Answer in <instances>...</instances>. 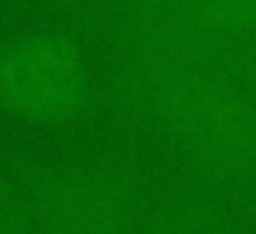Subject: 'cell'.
I'll return each instance as SVG.
<instances>
[{
  "label": "cell",
  "mask_w": 256,
  "mask_h": 234,
  "mask_svg": "<svg viewBox=\"0 0 256 234\" xmlns=\"http://www.w3.org/2000/svg\"><path fill=\"white\" fill-rule=\"evenodd\" d=\"M32 234H136L140 179L120 159L52 153L20 169Z\"/></svg>",
  "instance_id": "3957f363"
},
{
  "label": "cell",
  "mask_w": 256,
  "mask_h": 234,
  "mask_svg": "<svg viewBox=\"0 0 256 234\" xmlns=\"http://www.w3.org/2000/svg\"><path fill=\"white\" fill-rule=\"evenodd\" d=\"M94 62L65 26L0 36V117L26 127H75L94 111Z\"/></svg>",
  "instance_id": "7a4b0ae2"
},
{
  "label": "cell",
  "mask_w": 256,
  "mask_h": 234,
  "mask_svg": "<svg viewBox=\"0 0 256 234\" xmlns=\"http://www.w3.org/2000/svg\"><path fill=\"white\" fill-rule=\"evenodd\" d=\"M185 17L220 49L256 43V0H185Z\"/></svg>",
  "instance_id": "277c9868"
},
{
  "label": "cell",
  "mask_w": 256,
  "mask_h": 234,
  "mask_svg": "<svg viewBox=\"0 0 256 234\" xmlns=\"http://www.w3.org/2000/svg\"><path fill=\"white\" fill-rule=\"evenodd\" d=\"M230 52H240V56H234V72L256 91V43L253 46H234Z\"/></svg>",
  "instance_id": "8992f818"
},
{
  "label": "cell",
  "mask_w": 256,
  "mask_h": 234,
  "mask_svg": "<svg viewBox=\"0 0 256 234\" xmlns=\"http://www.w3.org/2000/svg\"><path fill=\"white\" fill-rule=\"evenodd\" d=\"M152 120L185 159L237 182H256V91L234 69L166 59L150 72Z\"/></svg>",
  "instance_id": "6da1fadb"
},
{
  "label": "cell",
  "mask_w": 256,
  "mask_h": 234,
  "mask_svg": "<svg viewBox=\"0 0 256 234\" xmlns=\"http://www.w3.org/2000/svg\"><path fill=\"white\" fill-rule=\"evenodd\" d=\"M0 234H32L20 169H10L4 159H0Z\"/></svg>",
  "instance_id": "5b68a950"
}]
</instances>
